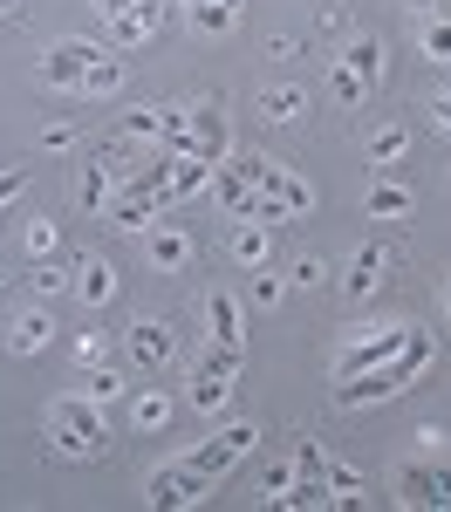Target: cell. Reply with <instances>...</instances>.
Returning <instances> with one entry per match:
<instances>
[{
	"label": "cell",
	"instance_id": "cell-42",
	"mask_svg": "<svg viewBox=\"0 0 451 512\" xmlns=\"http://www.w3.org/2000/svg\"><path fill=\"white\" fill-rule=\"evenodd\" d=\"M96 7H103L110 21H117V14H130V0H96Z\"/></svg>",
	"mask_w": 451,
	"mask_h": 512
},
{
	"label": "cell",
	"instance_id": "cell-46",
	"mask_svg": "<svg viewBox=\"0 0 451 512\" xmlns=\"http://www.w3.org/2000/svg\"><path fill=\"white\" fill-rule=\"evenodd\" d=\"M226 7H240V0H226Z\"/></svg>",
	"mask_w": 451,
	"mask_h": 512
},
{
	"label": "cell",
	"instance_id": "cell-19",
	"mask_svg": "<svg viewBox=\"0 0 451 512\" xmlns=\"http://www.w3.org/2000/svg\"><path fill=\"white\" fill-rule=\"evenodd\" d=\"M404 212H410L404 185H369V219H404Z\"/></svg>",
	"mask_w": 451,
	"mask_h": 512
},
{
	"label": "cell",
	"instance_id": "cell-37",
	"mask_svg": "<svg viewBox=\"0 0 451 512\" xmlns=\"http://www.w3.org/2000/svg\"><path fill=\"white\" fill-rule=\"evenodd\" d=\"M287 485H294V465H274V472H267V506H274V499H281Z\"/></svg>",
	"mask_w": 451,
	"mask_h": 512
},
{
	"label": "cell",
	"instance_id": "cell-9",
	"mask_svg": "<svg viewBox=\"0 0 451 512\" xmlns=\"http://www.w3.org/2000/svg\"><path fill=\"white\" fill-rule=\"evenodd\" d=\"M110 226H123V233H144L151 219H164V205H158V192H110Z\"/></svg>",
	"mask_w": 451,
	"mask_h": 512
},
{
	"label": "cell",
	"instance_id": "cell-31",
	"mask_svg": "<svg viewBox=\"0 0 451 512\" xmlns=\"http://www.w3.org/2000/svg\"><path fill=\"white\" fill-rule=\"evenodd\" d=\"M144 35H151V28H144L137 14H117V21H110V41H117V48H137Z\"/></svg>",
	"mask_w": 451,
	"mask_h": 512
},
{
	"label": "cell",
	"instance_id": "cell-40",
	"mask_svg": "<svg viewBox=\"0 0 451 512\" xmlns=\"http://www.w3.org/2000/svg\"><path fill=\"white\" fill-rule=\"evenodd\" d=\"M28 192V171H7V178H0V205H7V198H21Z\"/></svg>",
	"mask_w": 451,
	"mask_h": 512
},
{
	"label": "cell",
	"instance_id": "cell-32",
	"mask_svg": "<svg viewBox=\"0 0 451 512\" xmlns=\"http://www.w3.org/2000/svg\"><path fill=\"white\" fill-rule=\"evenodd\" d=\"M424 55L451 62V21H424Z\"/></svg>",
	"mask_w": 451,
	"mask_h": 512
},
{
	"label": "cell",
	"instance_id": "cell-33",
	"mask_svg": "<svg viewBox=\"0 0 451 512\" xmlns=\"http://www.w3.org/2000/svg\"><path fill=\"white\" fill-rule=\"evenodd\" d=\"M253 226H267V233H274V226H287V205L260 192V198H253Z\"/></svg>",
	"mask_w": 451,
	"mask_h": 512
},
{
	"label": "cell",
	"instance_id": "cell-4",
	"mask_svg": "<svg viewBox=\"0 0 451 512\" xmlns=\"http://www.w3.org/2000/svg\"><path fill=\"white\" fill-rule=\"evenodd\" d=\"M205 492H212V478H205L199 465L185 458V465H164V472L151 478V492H144V499H151L158 512H171V506H199Z\"/></svg>",
	"mask_w": 451,
	"mask_h": 512
},
{
	"label": "cell",
	"instance_id": "cell-41",
	"mask_svg": "<svg viewBox=\"0 0 451 512\" xmlns=\"http://www.w3.org/2000/svg\"><path fill=\"white\" fill-rule=\"evenodd\" d=\"M267 55H274V62H294V55H301V41H294V35H274V48H267Z\"/></svg>",
	"mask_w": 451,
	"mask_h": 512
},
{
	"label": "cell",
	"instance_id": "cell-35",
	"mask_svg": "<svg viewBox=\"0 0 451 512\" xmlns=\"http://www.w3.org/2000/svg\"><path fill=\"white\" fill-rule=\"evenodd\" d=\"M62 287H69V274H62L55 260H41L35 267V294H62Z\"/></svg>",
	"mask_w": 451,
	"mask_h": 512
},
{
	"label": "cell",
	"instance_id": "cell-22",
	"mask_svg": "<svg viewBox=\"0 0 451 512\" xmlns=\"http://www.w3.org/2000/svg\"><path fill=\"white\" fill-rule=\"evenodd\" d=\"M260 110H267L274 123H294L301 110H308V96H301V89H267V96H260Z\"/></svg>",
	"mask_w": 451,
	"mask_h": 512
},
{
	"label": "cell",
	"instance_id": "cell-5",
	"mask_svg": "<svg viewBox=\"0 0 451 512\" xmlns=\"http://www.w3.org/2000/svg\"><path fill=\"white\" fill-rule=\"evenodd\" d=\"M130 355H137V369H144V376H164V369L178 362V335H171V321L144 315L137 328H130Z\"/></svg>",
	"mask_w": 451,
	"mask_h": 512
},
{
	"label": "cell",
	"instance_id": "cell-25",
	"mask_svg": "<svg viewBox=\"0 0 451 512\" xmlns=\"http://www.w3.org/2000/svg\"><path fill=\"white\" fill-rule=\"evenodd\" d=\"M233 253H240L246 267H260V260H267V226H253V219H246L240 233H233Z\"/></svg>",
	"mask_w": 451,
	"mask_h": 512
},
{
	"label": "cell",
	"instance_id": "cell-1",
	"mask_svg": "<svg viewBox=\"0 0 451 512\" xmlns=\"http://www.w3.org/2000/svg\"><path fill=\"white\" fill-rule=\"evenodd\" d=\"M431 355H438V342L424 335V328H410L404 349L390 355V362H376V369H363V376H342L335 383V403L342 410H363V403H390V396H404L424 369H431Z\"/></svg>",
	"mask_w": 451,
	"mask_h": 512
},
{
	"label": "cell",
	"instance_id": "cell-15",
	"mask_svg": "<svg viewBox=\"0 0 451 512\" xmlns=\"http://www.w3.org/2000/svg\"><path fill=\"white\" fill-rule=\"evenodd\" d=\"M76 294L89 301V308H110V294H117V274H110L103 260H82V267H76Z\"/></svg>",
	"mask_w": 451,
	"mask_h": 512
},
{
	"label": "cell",
	"instance_id": "cell-12",
	"mask_svg": "<svg viewBox=\"0 0 451 512\" xmlns=\"http://www.w3.org/2000/svg\"><path fill=\"white\" fill-rule=\"evenodd\" d=\"M205 315H212V342H226V349H240V342H246V308L233 301V294H212Z\"/></svg>",
	"mask_w": 451,
	"mask_h": 512
},
{
	"label": "cell",
	"instance_id": "cell-7",
	"mask_svg": "<svg viewBox=\"0 0 451 512\" xmlns=\"http://www.w3.org/2000/svg\"><path fill=\"white\" fill-rule=\"evenodd\" d=\"M89 62H103V48H96V41H62V48H48V55H41V82H55V89H82Z\"/></svg>",
	"mask_w": 451,
	"mask_h": 512
},
{
	"label": "cell",
	"instance_id": "cell-18",
	"mask_svg": "<svg viewBox=\"0 0 451 512\" xmlns=\"http://www.w3.org/2000/svg\"><path fill=\"white\" fill-rule=\"evenodd\" d=\"M240 21V7H226V0H192V28L199 35H226Z\"/></svg>",
	"mask_w": 451,
	"mask_h": 512
},
{
	"label": "cell",
	"instance_id": "cell-24",
	"mask_svg": "<svg viewBox=\"0 0 451 512\" xmlns=\"http://www.w3.org/2000/svg\"><path fill=\"white\" fill-rule=\"evenodd\" d=\"M328 82H335V103H349V110H356V103H363V96H369V82L356 76L349 62H335V69H328Z\"/></svg>",
	"mask_w": 451,
	"mask_h": 512
},
{
	"label": "cell",
	"instance_id": "cell-11",
	"mask_svg": "<svg viewBox=\"0 0 451 512\" xmlns=\"http://www.w3.org/2000/svg\"><path fill=\"white\" fill-rule=\"evenodd\" d=\"M205 185H212V164H205V158H178V164H171V185H164V192H158L164 219H171V205H178V198L205 192Z\"/></svg>",
	"mask_w": 451,
	"mask_h": 512
},
{
	"label": "cell",
	"instance_id": "cell-20",
	"mask_svg": "<svg viewBox=\"0 0 451 512\" xmlns=\"http://www.w3.org/2000/svg\"><path fill=\"white\" fill-rule=\"evenodd\" d=\"M274 198L287 205V219H301V212L315 205V185H308V178H294V171H281V185H274Z\"/></svg>",
	"mask_w": 451,
	"mask_h": 512
},
{
	"label": "cell",
	"instance_id": "cell-27",
	"mask_svg": "<svg viewBox=\"0 0 451 512\" xmlns=\"http://www.w3.org/2000/svg\"><path fill=\"white\" fill-rule=\"evenodd\" d=\"M123 82V69H117V55H103V62H89V76H82V89H96V96H110Z\"/></svg>",
	"mask_w": 451,
	"mask_h": 512
},
{
	"label": "cell",
	"instance_id": "cell-17",
	"mask_svg": "<svg viewBox=\"0 0 451 512\" xmlns=\"http://www.w3.org/2000/svg\"><path fill=\"white\" fill-rule=\"evenodd\" d=\"M7 342H14L21 355H35V349H48V342H55V321H48V315H21Z\"/></svg>",
	"mask_w": 451,
	"mask_h": 512
},
{
	"label": "cell",
	"instance_id": "cell-14",
	"mask_svg": "<svg viewBox=\"0 0 451 512\" xmlns=\"http://www.w3.org/2000/svg\"><path fill=\"white\" fill-rule=\"evenodd\" d=\"M192 137H199V158L205 164L226 158V117H219L212 103H192Z\"/></svg>",
	"mask_w": 451,
	"mask_h": 512
},
{
	"label": "cell",
	"instance_id": "cell-38",
	"mask_svg": "<svg viewBox=\"0 0 451 512\" xmlns=\"http://www.w3.org/2000/svg\"><path fill=\"white\" fill-rule=\"evenodd\" d=\"M137 424H144V431L164 424V396H144V403H137Z\"/></svg>",
	"mask_w": 451,
	"mask_h": 512
},
{
	"label": "cell",
	"instance_id": "cell-43",
	"mask_svg": "<svg viewBox=\"0 0 451 512\" xmlns=\"http://www.w3.org/2000/svg\"><path fill=\"white\" fill-rule=\"evenodd\" d=\"M404 7H410V14H431V7H438V0H404Z\"/></svg>",
	"mask_w": 451,
	"mask_h": 512
},
{
	"label": "cell",
	"instance_id": "cell-10",
	"mask_svg": "<svg viewBox=\"0 0 451 512\" xmlns=\"http://www.w3.org/2000/svg\"><path fill=\"white\" fill-rule=\"evenodd\" d=\"M212 198H219V212H226V219H253V185H246L240 171H233V164H212Z\"/></svg>",
	"mask_w": 451,
	"mask_h": 512
},
{
	"label": "cell",
	"instance_id": "cell-8",
	"mask_svg": "<svg viewBox=\"0 0 451 512\" xmlns=\"http://www.w3.org/2000/svg\"><path fill=\"white\" fill-rule=\"evenodd\" d=\"M397 485H404L410 506H438V512H451V472H445V465H404V472H397Z\"/></svg>",
	"mask_w": 451,
	"mask_h": 512
},
{
	"label": "cell",
	"instance_id": "cell-13",
	"mask_svg": "<svg viewBox=\"0 0 451 512\" xmlns=\"http://www.w3.org/2000/svg\"><path fill=\"white\" fill-rule=\"evenodd\" d=\"M376 280H383V246L369 239V246H356V260H349V274H342V294H349V301H363Z\"/></svg>",
	"mask_w": 451,
	"mask_h": 512
},
{
	"label": "cell",
	"instance_id": "cell-21",
	"mask_svg": "<svg viewBox=\"0 0 451 512\" xmlns=\"http://www.w3.org/2000/svg\"><path fill=\"white\" fill-rule=\"evenodd\" d=\"M335 62H349V69H356L363 82H376V69H383V48H376V41H349Z\"/></svg>",
	"mask_w": 451,
	"mask_h": 512
},
{
	"label": "cell",
	"instance_id": "cell-47",
	"mask_svg": "<svg viewBox=\"0 0 451 512\" xmlns=\"http://www.w3.org/2000/svg\"><path fill=\"white\" fill-rule=\"evenodd\" d=\"M0 14H7V7H0Z\"/></svg>",
	"mask_w": 451,
	"mask_h": 512
},
{
	"label": "cell",
	"instance_id": "cell-23",
	"mask_svg": "<svg viewBox=\"0 0 451 512\" xmlns=\"http://www.w3.org/2000/svg\"><path fill=\"white\" fill-rule=\"evenodd\" d=\"M151 260H158V267H185V260H192V239L185 233H151Z\"/></svg>",
	"mask_w": 451,
	"mask_h": 512
},
{
	"label": "cell",
	"instance_id": "cell-29",
	"mask_svg": "<svg viewBox=\"0 0 451 512\" xmlns=\"http://www.w3.org/2000/svg\"><path fill=\"white\" fill-rule=\"evenodd\" d=\"M294 478H328V451L322 444H301V451H294Z\"/></svg>",
	"mask_w": 451,
	"mask_h": 512
},
{
	"label": "cell",
	"instance_id": "cell-45",
	"mask_svg": "<svg viewBox=\"0 0 451 512\" xmlns=\"http://www.w3.org/2000/svg\"><path fill=\"white\" fill-rule=\"evenodd\" d=\"M445 308H451V287H445Z\"/></svg>",
	"mask_w": 451,
	"mask_h": 512
},
{
	"label": "cell",
	"instance_id": "cell-6",
	"mask_svg": "<svg viewBox=\"0 0 451 512\" xmlns=\"http://www.w3.org/2000/svg\"><path fill=\"white\" fill-rule=\"evenodd\" d=\"M253 437H260V431H253V424H226V431H219V437H205L199 451H192V465H199L205 478L233 472V465H240L246 451H253Z\"/></svg>",
	"mask_w": 451,
	"mask_h": 512
},
{
	"label": "cell",
	"instance_id": "cell-34",
	"mask_svg": "<svg viewBox=\"0 0 451 512\" xmlns=\"http://www.w3.org/2000/svg\"><path fill=\"white\" fill-rule=\"evenodd\" d=\"M328 492H335L342 506H356V499H363V492H356V472H349V465H328Z\"/></svg>",
	"mask_w": 451,
	"mask_h": 512
},
{
	"label": "cell",
	"instance_id": "cell-36",
	"mask_svg": "<svg viewBox=\"0 0 451 512\" xmlns=\"http://www.w3.org/2000/svg\"><path fill=\"white\" fill-rule=\"evenodd\" d=\"M117 390H123V383H117V369H96V376H89V396H96V403H110Z\"/></svg>",
	"mask_w": 451,
	"mask_h": 512
},
{
	"label": "cell",
	"instance_id": "cell-28",
	"mask_svg": "<svg viewBox=\"0 0 451 512\" xmlns=\"http://www.w3.org/2000/svg\"><path fill=\"white\" fill-rule=\"evenodd\" d=\"M404 144H410V137L397 130V123H390V130H376V137H369V158H376V164H390V158H404Z\"/></svg>",
	"mask_w": 451,
	"mask_h": 512
},
{
	"label": "cell",
	"instance_id": "cell-2",
	"mask_svg": "<svg viewBox=\"0 0 451 512\" xmlns=\"http://www.w3.org/2000/svg\"><path fill=\"white\" fill-rule=\"evenodd\" d=\"M404 321H383V328H369V335H356L349 349H342V362H335V376H363V369H376V362H390V355L404 349Z\"/></svg>",
	"mask_w": 451,
	"mask_h": 512
},
{
	"label": "cell",
	"instance_id": "cell-30",
	"mask_svg": "<svg viewBox=\"0 0 451 512\" xmlns=\"http://www.w3.org/2000/svg\"><path fill=\"white\" fill-rule=\"evenodd\" d=\"M199 369H212V376H240V349H226V342H212Z\"/></svg>",
	"mask_w": 451,
	"mask_h": 512
},
{
	"label": "cell",
	"instance_id": "cell-3",
	"mask_svg": "<svg viewBox=\"0 0 451 512\" xmlns=\"http://www.w3.org/2000/svg\"><path fill=\"white\" fill-rule=\"evenodd\" d=\"M55 424H62V444H69V451H103V403H96V396H62V403H55Z\"/></svg>",
	"mask_w": 451,
	"mask_h": 512
},
{
	"label": "cell",
	"instance_id": "cell-44",
	"mask_svg": "<svg viewBox=\"0 0 451 512\" xmlns=\"http://www.w3.org/2000/svg\"><path fill=\"white\" fill-rule=\"evenodd\" d=\"M438 123H445V130H451V96H445V103H438Z\"/></svg>",
	"mask_w": 451,
	"mask_h": 512
},
{
	"label": "cell",
	"instance_id": "cell-39",
	"mask_svg": "<svg viewBox=\"0 0 451 512\" xmlns=\"http://www.w3.org/2000/svg\"><path fill=\"white\" fill-rule=\"evenodd\" d=\"M294 280H301V287H315V280H328V267H322V260H294Z\"/></svg>",
	"mask_w": 451,
	"mask_h": 512
},
{
	"label": "cell",
	"instance_id": "cell-16",
	"mask_svg": "<svg viewBox=\"0 0 451 512\" xmlns=\"http://www.w3.org/2000/svg\"><path fill=\"white\" fill-rule=\"evenodd\" d=\"M226 390H233V376H212V369H192V410H205V417H219V410H226Z\"/></svg>",
	"mask_w": 451,
	"mask_h": 512
},
{
	"label": "cell",
	"instance_id": "cell-26",
	"mask_svg": "<svg viewBox=\"0 0 451 512\" xmlns=\"http://www.w3.org/2000/svg\"><path fill=\"white\" fill-rule=\"evenodd\" d=\"M103 205H110V171L82 164V212H103Z\"/></svg>",
	"mask_w": 451,
	"mask_h": 512
}]
</instances>
